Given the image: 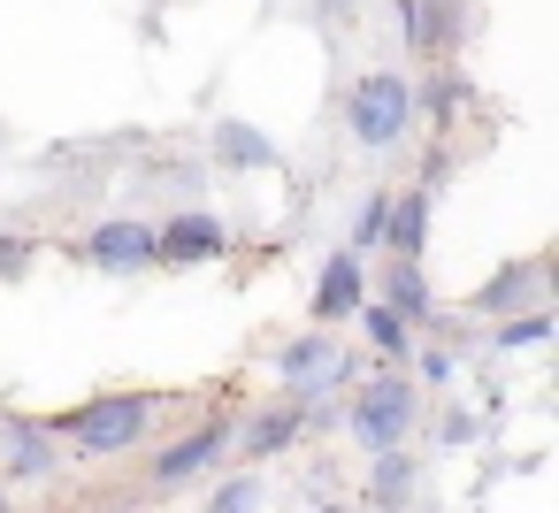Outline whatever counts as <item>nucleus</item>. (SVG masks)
<instances>
[{
	"mask_svg": "<svg viewBox=\"0 0 559 513\" xmlns=\"http://www.w3.org/2000/svg\"><path fill=\"white\" fill-rule=\"evenodd\" d=\"M47 429H55L70 452H85V460H108V452H131V444L154 429V398H139V391H108V398H85V406L55 414Z\"/></svg>",
	"mask_w": 559,
	"mask_h": 513,
	"instance_id": "f257e3e1",
	"label": "nucleus"
},
{
	"mask_svg": "<svg viewBox=\"0 0 559 513\" xmlns=\"http://www.w3.org/2000/svg\"><path fill=\"white\" fill-rule=\"evenodd\" d=\"M414 85L399 77V70H368V77H353V93H345V131L368 146V154H391V146H406V131H414Z\"/></svg>",
	"mask_w": 559,
	"mask_h": 513,
	"instance_id": "f03ea898",
	"label": "nucleus"
},
{
	"mask_svg": "<svg viewBox=\"0 0 559 513\" xmlns=\"http://www.w3.org/2000/svg\"><path fill=\"white\" fill-rule=\"evenodd\" d=\"M414 406H421V398H414V383L383 368V375H368V383H360V398L337 414V429H345L360 452H383V444H406V437H414V421H421Z\"/></svg>",
	"mask_w": 559,
	"mask_h": 513,
	"instance_id": "7ed1b4c3",
	"label": "nucleus"
},
{
	"mask_svg": "<svg viewBox=\"0 0 559 513\" xmlns=\"http://www.w3.org/2000/svg\"><path fill=\"white\" fill-rule=\"evenodd\" d=\"M276 375H284L292 398H330L337 383H353V353H345L330 330H307V337H292V345L276 353Z\"/></svg>",
	"mask_w": 559,
	"mask_h": 513,
	"instance_id": "20e7f679",
	"label": "nucleus"
},
{
	"mask_svg": "<svg viewBox=\"0 0 559 513\" xmlns=\"http://www.w3.org/2000/svg\"><path fill=\"white\" fill-rule=\"evenodd\" d=\"M230 253V230L192 200V207H177L169 223H154V261H169V269H207V261H223Z\"/></svg>",
	"mask_w": 559,
	"mask_h": 513,
	"instance_id": "39448f33",
	"label": "nucleus"
},
{
	"mask_svg": "<svg viewBox=\"0 0 559 513\" xmlns=\"http://www.w3.org/2000/svg\"><path fill=\"white\" fill-rule=\"evenodd\" d=\"M230 429H238L230 414H207L200 429H185V437H177V444L154 460V490H185L192 475H207V467L230 452Z\"/></svg>",
	"mask_w": 559,
	"mask_h": 513,
	"instance_id": "423d86ee",
	"label": "nucleus"
},
{
	"mask_svg": "<svg viewBox=\"0 0 559 513\" xmlns=\"http://www.w3.org/2000/svg\"><path fill=\"white\" fill-rule=\"evenodd\" d=\"M0 460H9L16 482H47V475H62V437L32 414H0Z\"/></svg>",
	"mask_w": 559,
	"mask_h": 513,
	"instance_id": "0eeeda50",
	"label": "nucleus"
},
{
	"mask_svg": "<svg viewBox=\"0 0 559 513\" xmlns=\"http://www.w3.org/2000/svg\"><path fill=\"white\" fill-rule=\"evenodd\" d=\"M85 261H93L100 276H146V269H154V223L116 215V223L85 230Z\"/></svg>",
	"mask_w": 559,
	"mask_h": 513,
	"instance_id": "6e6552de",
	"label": "nucleus"
},
{
	"mask_svg": "<svg viewBox=\"0 0 559 513\" xmlns=\"http://www.w3.org/2000/svg\"><path fill=\"white\" fill-rule=\"evenodd\" d=\"M360 299H368V269H360L353 246H337V253L322 261V276H314V322H345Z\"/></svg>",
	"mask_w": 559,
	"mask_h": 513,
	"instance_id": "1a4fd4ad",
	"label": "nucleus"
},
{
	"mask_svg": "<svg viewBox=\"0 0 559 513\" xmlns=\"http://www.w3.org/2000/svg\"><path fill=\"white\" fill-rule=\"evenodd\" d=\"M307 406H314V398H284V406H269V414H253L246 429H230V444H246V460H269V452H292V444L307 437Z\"/></svg>",
	"mask_w": 559,
	"mask_h": 513,
	"instance_id": "9d476101",
	"label": "nucleus"
},
{
	"mask_svg": "<svg viewBox=\"0 0 559 513\" xmlns=\"http://www.w3.org/2000/svg\"><path fill=\"white\" fill-rule=\"evenodd\" d=\"M536 284H544V261H506L483 291H467V314H513V307H536V299H544Z\"/></svg>",
	"mask_w": 559,
	"mask_h": 513,
	"instance_id": "9b49d317",
	"label": "nucleus"
},
{
	"mask_svg": "<svg viewBox=\"0 0 559 513\" xmlns=\"http://www.w3.org/2000/svg\"><path fill=\"white\" fill-rule=\"evenodd\" d=\"M414 452L406 444H383L368 452V482H360V505H414Z\"/></svg>",
	"mask_w": 559,
	"mask_h": 513,
	"instance_id": "f8f14e48",
	"label": "nucleus"
},
{
	"mask_svg": "<svg viewBox=\"0 0 559 513\" xmlns=\"http://www.w3.org/2000/svg\"><path fill=\"white\" fill-rule=\"evenodd\" d=\"M215 162H223V169H238V177L276 169V139H269V131H253V123H238V116H223V123H215Z\"/></svg>",
	"mask_w": 559,
	"mask_h": 513,
	"instance_id": "ddd939ff",
	"label": "nucleus"
},
{
	"mask_svg": "<svg viewBox=\"0 0 559 513\" xmlns=\"http://www.w3.org/2000/svg\"><path fill=\"white\" fill-rule=\"evenodd\" d=\"M383 246H391V253H406V261H421V246H429V184H421V192H391Z\"/></svg>",
	"mask_w": 559,
	"mask_h": 513,
	"instance_id": "4468645a",
	"label": "nucleus"
},
{
	"mask_svg": "<svg viewBox=\"0 0 559 513\" xmlns=\"http://www.w3.org/2000/svg\"><path fill=\"white\" fill-rule=\"evenodd\" d=\"M383 307H399L406 322H437V291H429V276H421V261H391V276H383V291H376Z\"/></svg>",
	"mask_w": 559,
	"mask_h": 513,
	"instance_id": "2eb2a0df",
	"label": "nucleus"
},
{
	"mask_svg": "<svg viewBox=\"0 0 559 513\" xmlns=\"http://www.w3.org/2000/svg\"><path fill=\"white\" fill-rule=\"evenodd\" d=\"M460 24H467V0H414V55L437 62L460 39Z\"/></svg>",
	"mask_w": 559,
	"mask_h": 513,
	"instance_id": "dca6fc26",
	"label": "nucleus"
},
{
	"mask_svg": "<svg viewBox=\"0 0 559 513\" xmlns=\"http://www.w3.org/2000/svg\"><path fill=\"white\" fill-rule=\"evenodd\" d=\"M353 314H360V330H368L376 360H399V353H414V322H406L399 307H383V299H360Z\"/></svg>",
	"mask_w": 559,
	"mask_h": 513,
	"instance_id": "f3484780",
	"label": "nucleus"
},
{
	"mask_svg": "<svg viewBox=\"0 0 559 513\" xmlns=\"http://www.w3.org/2000/svg\"><path fill=\"white\" fill-rule=\"evenodd\" d=\"M528 345H551V314H544V307L498 314V353H528Z\"/></svg>",
	"mask_w": 559,
	"mask_h": 513,
	"instance_id": "a211bd4d",
	"label": "nucleus"
},
{
	"mask_svg": "<svg viewBox=\"0 0 559 513\" xmlns=\"http://www.w3.org/2000/svg\"><path fill=\"white\" fill-rule=\"evenodd\" d=\"M383 223H391V192L376 184V192H368V200L353 207V230H345V246H353V253H368V246H383Z\"/></svg>",
	"mask_w": 559,
	"mask_h": 513,
	"instance_id": "6ab92c4d",
	"label": "nucleus"
},
{
	"mask_svg": "<svg viewBox=\"0 0 559 513\" xmlns=\"http://www.w3.org/2000/svg\"><path fill=\"white\" fill-rule=\"evenodd\" d=\"M261 498H269V490H261V475H230V482H215V490H207V505H215V513H246V505H261Z\"/></svg>",
	"mask_w": 559,
	"mask_h": 513,
	"instance_id": "aec40b11",
	"label": "nucleus"
},
{
	"mask_svg": "<svg viewBox=\"0 0 559 513\" xmlns=\"http://www.w3.org/2000/svg\"><path fill=\"white\" fill-rule=\"evenodd\" d=\"M483 437V414H444L437 421V452H460V444H475Z\"/></svg>",
	"mask_w": 559,
	"mask_h": 513,
	"instance_id": "412c9836",
	"label": "nucleus"
},
{
	"mask_svg": "<svg viewBox=\"0 0 559 513\" xmlns=\"http://www.w3.org/2000/svg\"><path fill=\"white\" fill-rule=\"evenodd\" d=\"M32 276V238H0V284H24Z\"/></svg>",
	"mask_w": 559,
	"mask_h": 513,
	"instance_id": "4be33fe9",
	"label": "nucleus"
},
{
	"mask_svg": "<svg viewBox=\"0 0 559 513\" xmlns=\"http://www.w3.org/2000/svg\"><path fill=\"white\" fill-rule=\"evenodd\" d=\"M414 375H421V383H437V391H444V383H452V375H460V360H452V353H444V345H437V353H414Z\"/></svg>",
	"mask_w": 559,
	"mask_h": 513,
	"instance_id": "5701e85b",
	"label": "nucleus"
},
{
	"mask_svg": "<svg viewBox=\"0 0 559 513\" xmlns=\"http://www.w3.org/2000/svg\"><path fill=\"white\" fill-rule=\"evenodd\" d=\"M353 9H360V0H314V16H322V24H345Z\"/></svg>",
	"mask_w": 559,
	"mask_h": 513,
	"instance_id": "b1692460",
	"label": "nucleus"
},
{
	"mask_svg": "<svg viewBox=\"0 0 559 513\" xmlns=\"http://www.w3.org/2000/svg\"><path fill=\"white\" fill-rule=\"evenodd\" d=\"M0 505H9V490H0Z\"/></svg>",
	"mask_w": 559,
	"mask_h": 513,
	"instance_id": "393cba45",
	"label": "nucleus"
}]
</instances>
